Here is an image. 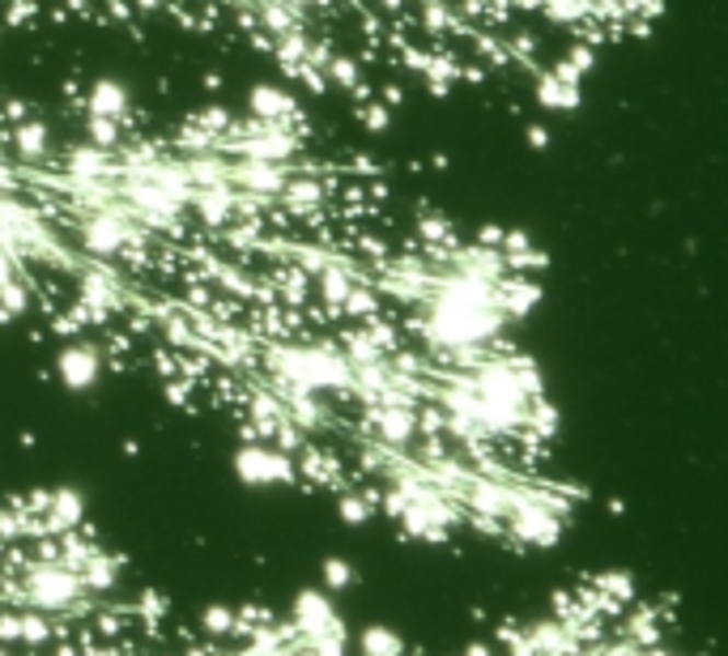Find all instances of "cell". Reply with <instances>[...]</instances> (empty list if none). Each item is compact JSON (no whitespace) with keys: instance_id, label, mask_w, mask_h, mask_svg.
Returning a JSON list of instances; mask_svg holds the SVG:
<instances>
[{"instance_id":"1","label":"cell","mask_w":728,"mask_h":656,"mask_svg":"<svg viewBox=\"0 0 728 656\" xmlns=\"http://www.w3.org/2000/svg\"><path fill=\"white\" fill-rule=\"evenodd\" d=\"M22 584H18V592H22V606H31V610H43V614H73L77 606H81V576H77L73 567H65L60 559H31L22 572Z\"/></svg>"},{"instance_id":"2","label":"cell","mask_w":728,"mask_h":656,"mask_svg":"<svg viewBox=\"0 0 728 656\" xmlns=\"http://www.w3.org/2000/svg\"><path fill=\"white\" fill-rule=\"evenodd\" d=\"M234 477L243 486H256V491H268V486H294L299 482V469H294V457L273 448L265 439H243L234 448Z\"/></svg>"},{"instance_id":"3","label":"cell","mask_w":728,"mask_h":656,"mask_svg":"<svg viewBox=\"0 0 728 656\" xmlns=\"http://www.w3.org/2000/svg\"><path fill=\"white\" fill-rule=\"evenodd\" d=\"M507 529L524 541V545L550 550V545H558V541H563V516H558L550 503L524 499V495H520L516 507L507 511Z\"/></svg>"},{"instance_id":"4","label":"cell","mask_w":728,"mask_h":656,"mask_svg":"<svg viewBox=\"0 0 728 656\" xmlns=\"http://www.w3.org/2000/svg\"><path fill=\"white\" fill-rule=\"evenodd\" d=\"M103 367H107L103 349L94 346V342H85V337L65 342L60 354H56V380L69 388V392H94L99 380H103Z\"/></svg>"},{"instance_id":"5","label":"cell","mask_w":728,"mask_h":656,"mask_svg":"<svg viewBox=\"0 0 728 656\" xmlns=\"http://www.w3.org/2000/svg\"><path fill=\"white\" fill-rule=\"evenodd\" d=\"M294 635L311 644V640H320V635H328V631H345V618L337 614V606H333V597L324 592V588H303L299 597H294Z\"/></svg>"},{"instance_id":"6","label":"cell","mask_w":728,"mask_h":656,"mask_svg":"<svg viewBox=\"0 0 728 656\" xmlns=\"http://www.w3.org/2000/svg\"><path fill=\"white\" fill-rule=\"evenodd\" d=\"M495 303L507 324H511V320H524V315L541 303V281L529 277V273H502L495 281Z\"/></svg>"},{"instance_id":"7","label":"cell","mask_w":728,"mask_h":656,"mask_svg":"<svg viewBox=\"0 0 728 656\" xmlns=\"http://www.w3.org/2000/svg\"><path fill=\"white\" fill-rule=\"evenodd\" d=\"M85 491H77V486H56L51 491V503H47V511L38 516L43 520V538H60V533H69V529H81L85 525Z\"/></svg>"},{"instance_id":"8","label":"cell","mask_w":728,"mask_h":656,"mask_svg":"<svg viewBox=\"0 0 728 656\" xmlns=\"http://www.w3.org/2000/svg\"><path fill=\"white\" fill-rule=\"evenodd\" d=\"M128 112H132V90H128V81L94 78L85 85V107H81V116H107L119 124Z\"/></svg>"},{"instance_id":"9","label":"cell","mask_w":728,"mask_h":656,"mask_svg":"<svg viewBox=\"0 0 728 656\" xmlns=\"http://www.w3.org/2000/svg\"><path fill=\"white\" fill-rule=\"evenodd\" d=\"M9 150L18 162H35V166H47L51 162V128H47V119H18V124H9Z\"/></svg>"},{"instance_id":"10","label":"cell","mask_w":728,"mask_h":656,"mask_svg":"<svg viewBox=\"0 0 728 656\" xmlns=\"http://www.w3.org/2000/svg\"><path fill=\"white\" fill-rule=\"evenodd\" d=\"M533 103L541 112H579V103H583V81L558 78L554 69H536Z\"/></svg>"},{"instance_id":"11","label":"cell","mask_w":728,"mask_h":656,"mask_svg":"<svg viewBox=\"0 0 728 656\" xmlns=\"http://www.w3.org/2000/svg\"><path fill=\"white\" fill-rule=\"evenodd\" d=\"M247 112H252V119H261V124H281L290 112H299V99L286 85H277V81H256L247 90Z\"/></svg>"},{"instance_id":"12","label":"cell","mask_w":728,"mask_h":656,"mask_svg":"<svg viewBox=\"0 0 728 656\" xmlns=\"http://www.w3.org/2000/svg\"><path fill=\"white\" fill-rule=\"evenodd\" d=\"M324 78H328V85L345 90L349 99H371V81H367V69H362V60H358V56H349V51H333V56H328V65H324Z\"/></svg>"},{"instance_id":"13","label":"cell","mask_w":728,"mask_h":656,"mask_svg":"<svg viewBox=\"0 0 728 656\" xmlns=\"http://www.w3.org/2000/svg\"><path fill=\"white\" fill-rule=\"evenodd\" d=\"M124 554H107V550H94L85 563H81V588H90V592H112L119 576H124Z\"/></svg>"},{"instance_id":"14","label":"cell","mask_w":728,"mask_h":656,"mask_svg":"<svg viewBox=\"0 0 728 656\" xmlns=\"http://www.w3.org/2000/svg\"><path fill=\"white\" fill-rule=\"evenodd\" d=\"M358 653L362 656H405L409 653V644H405V635H401L396 626L371 622V626L358 631Z\"/></svg>"},{"instance_id":"15","label":"cell","mask_w":728,"mask_h":656,"mask_svg":"<svg viewBox=\"0 0 728 656\" xmlns=\"http://www.w3.org/2000/svg\"><path fill=\"white\" fill-rule=\"evenodd\" d=\"M375 507H380L375 491H345L342 499H337V516H342V525H349V529H362V525H371Z\"/></svg>"},{"instance_id":"16","label":"cell","mask_w":728,"mask_h":656,"mask_svg":"<svg viewBox=\"0 0 728 656\" xmlns=\"http://www.w3.org/2000/svg\"><path fill=\"white\" fill-rule=\"evenodd\" d=\"M188 119H192V124H200L209 137H218V146H222L230 133H234V119H239V116L230 112L227 103H209V107H196Z\"/></svg>"},{"instance_id":"17","label":"cell","mask_w":728,"mask_h":656,"mask_svg":"<svg viewBox=\"0 0 728 656\" xmlns=\"http://www.w3.org/2000/svg\"><path fill=\"white\" fill-rule=\"evenodd\" d=\"M354 119H358V128H362V133L380 137V133L392 128V107H383L375 94H371V99H354Z\"/></svg>"},{"instance_id":"18","label":"cell","mask_w":728,"mask_h":656,"mask_svg":"<svg viewBox=\"0 0 728 656\" xmlns=\"http://www.w3.org/2000/svg\"><path fill=\"white\" fill-rule=\"evenodd\" d=\"M81 133H85V141L99 146V150H119V141H124V128L107 116H85L81 119Z\"/></svg>"},{"instance_id":"19","label":"cell","mask_w":728,"mask_h":656,"mask_svg":"<svg viewBox=\"0 0 728 656\" xmlns=\"http://www.w3.org/2000/svg\"><path fill=\"white\" fill-rule=\"evenodd\" d=\"M597 592L613 606H626V601H635V576L631 572H605V576H597Z\"/></svg>"},{"instance_id":"20","label":"cell","mask_w":728,"mask_h":656,"mask_svg":"<svg viewBox=\"0 0 728 656\" xmlns=\"http://www.w3.org/2000/svg\"><path fill=\"white\" fill-rule=\"evenodd\" d=\"M234 626H239V618H234L230 606H205V610H200V631H205L209 640H230Z\"/></svg>"},{"instance_id":"21","label":"cell","mask_w":728,"mask_h":656,"mask_svg":"<svg viewBox=\"0 0 728 656\" xmlns=\"http://www.w3.org/2000/svg\"><path fill=\"white\" fill-rule=\"evenodd\" d=\"M320 584H324V592H345L349 584H354V563L349 559H324L320 563Z\"/></svg>"},{"instance_id":"22","label":"cell","mask_w":728,"mask_h":656,"mask_svg":"<svg viewBox=\"0 0 728 656\" xmlns=\"http://www.w3.org/2000/svg\"><path fill=\"white\" fill-rule=\"evenodd\" d=\"M311 656H349V631H328V635H320V640H311L303 644Z\"/></svg>"},{"instance_id":"23","label":"cell","mask_w":728,"mask_h":656,"mask_svg":"<svg viewBox=\"0 0 728 656\" xmlns=\"http://www.w3.org/2000/svg\"><path fill=\"white\" fill-rule=\"evenodd\" d=\"M166 610H171V601H166L162 592H141V601L132 606V614H141L146 622H158V618L166 614Z\"/></svg>"},{"instance_id":"24","label":"cell","mask_w":728,"mask_h":656,"mask_svg":"<svg viewBox=\"0 0 728 656\" xmlns=\"http://www.w3.org/2000/svg\"><path fill=\"white\" fill-rule=\"evenodd\" d=\"M502 231H507V227H498V222L477 227V234H473V248H490V252H498V248H502Z\"/></svg>"},{"instance_id":"25","label":"cell","mask_w":728,"mask_h":656,"mask_svg":"<svg viewBox=\"0 0 728 656\" xmlns=\"http://www.w3.org/2000/svg\"><path fill=\"white\" fill-rule=\"evenodd\" d=\"M524 141H529L533 150H550V128H545V124H529V128H524Z\"/></svg>"},{"instance_id":"26","label":"cell","mask_w":728,"mask_h":656,"mask_svg":"<svg viewBox=\"0 0 728 656\" xmlns=\"http://www.w3.org/2000/svg\"><path fill=\"white\" fill-rule=\"evenodd\" d=\"M200 90H205V94H209V99H218V94H222V90H227V78H222V73H213V69H209V73H205V78H200Z\"/></svg>"},{"instance_id":"27","label":"cell","mask_w":728,"mask_h":656,"mask_svg":"<svg viewBox=\"0 0 728 656\" xmlns=\"http://www.w3.org/2000/svg\"><path fill=\"white\" fill-rule=\"evenodd\" d=\"M137 13H162L166 9V0H128Z\"/></svg>"},{"instance_id":"28","label":"cell","mask_w":728,"mask_h":656,"mask_svg":"<svg viewBox=\"0 0 728 656\" xmlns=\"http://www.w3.org/2000/svg\"><path fill=\"white\" fill-rule=\"evenodd\" d=\"M13 269H18V265H13V256H9L4 248H0V286H4V281L13 277Z\"/></svg>"},{"instance_id":"29","label":"cell","mask_w":728,"mask_h":656,"mask_svg":"<svg viewBox=\"0 0 728 656\" xmlns=\"http://www.w3.org/2000/svg\"><path fill=\"white\" fill-rule=\"evenodd\" d=\"M464 656H498V653H495V644H469Z\"/></svg>"},{"instance_id":"30","label":"cell","mask_w":728,"mask_h":656,"mask_svg":"<svg viewBox=\"0 0 728 656\" xmlns=\"http://www.w3.org/2000/svg\"><path fill=\"white\" fill-rule=\"evenodd\" d=\"M0 656H9V644H0Z\"/></svg>"}]
</instances>
